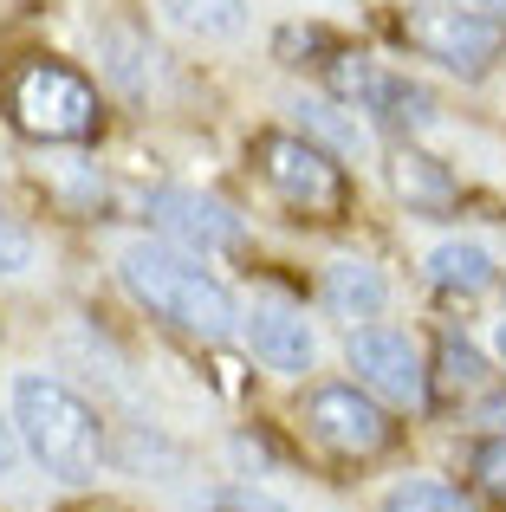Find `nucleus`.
Wrapping results in <instances>:
<instances>
[{
	"label": "nucleus",
	"mask_w": 506,
	"mask_h": 512,
	"mask_svg": "<svg viewBox=\"0 0 506 512\" xmlns=\"http://www.w3.org/2000/svg\"><path fill=\"white\" fill-rule=\"evenodd\" d=\"M117 279H124L130 299L150 318H163L169 331H189V338H208V344L241 331L234 292L221 286L195 253L169 247V240H130V247L117 253Z\"/></svg>",
	"instance_id": "nucleus-1"
},
{
	"label": "nucleus",
	"mask_w": 506,
	"mask_h": 512,
	"mask_svg": "<svg viewBox=\"0 0 506 512\" xmlns=\"http://www.w3.org/2000/svg\"><path fill=\"white\" fill-rule=\"evenodd\" d=\"M13 428H20L26 454L59 480H91L104 461V422L78 389H65L59 376L26 370L13 376Z\"/></svg>",
	"instance_id": "nucleus-2"
},
{
	"label": "nucleus",
	"mask_w": 506,
	"mask_h": 512,
	"mask_svg": "<svg viewBox=\"0 0 506 512\" xmlns=\"http://www.w3.org/2000/svg\"><path fill=\"white\" fill-rule=\"evenodd\" d=\"M7 111L33 143H91L104 130L98 85H91L85 72H72V65H59V59H26L20 72H13Z\"/></svg>",
	"instance_id": "nucleus-3"
},
{
	"label": "nucleus",
	"mask_w": 506,
	"mask_h": 512,
	"mask_svg": "<svg viewBox=\"0 0 506 512\" xmlns=\"http://www.w3.org/2000/svg\"><path fill=\"white\" fill-rule=\"evenodd\" d=\"M247 156L260 169V182L292 214H305V221H344L351 214V175H344V163L331 150H318L312 137H299V130H260Z\"/></svg>",
	"instance_id": "nucleus-4"
},
{
	"label": "nucleus",
	"mask_w": 506,
	"mask_h": 512,
	"mask_svg": "<svg viewBox=\"0 0 506 512\" xmlns=\"http://www.w3.org/2000/svg\"><path fill=\"white\" fill-rule=\"evenodd\" d=\"M396 39L455 78H487L506 52V26L481 7H461V0H409L396 13Z\"/></svg>",
	"instance_id": "nucleus-5"
},
{
	"label": "nucleus",
	"mask_w": 506,
	"mask_h": 512,
	"mask_svg": "<svg viewBox=\"0 0 506 512\" xmlns=\"http://www.w3.org/2000/svg\"><path fill=\"white\" fill-rule=\"evenodd\" d=\"M318 72H325L331 98H338L344 111H364L377 130L409 137V130H429L435 124V91H422L416 78H403V72H390L383 59H364V52L338 46Z\"/></svg>",
	"instance_id": "nucleus-6"
},
{
	"label": "nucleus",
	"mask_w": 506,
	"mask_h": 512,
	"mask_svg": "<svg viewBox=\"0 0 506 512\" xmlns=\"http://www.w3.org/2000/svg\"><path fill=\"white\" fill-rule=\"evenodd\" d=\"M305 428L344 461H370V454H383L396 441V422L383 415V402L357 383H318L305 396Z\"/></svg>",
	"instance_id": "nucleus-7"
},
{
	"label": "nucleus",
	"mask_w": 506,
	"mask_h": 512,
	"mask_svg": "<svg viewBox=\"0 0 506 512\" xmlns=\"http://www.w3.org/2000/svg\"><path fill=\"white\" fill-rule=\"evenodd\" d=\"M357 370V389H370L377 402H396V409H429V363L409 331H390V325H364L351 331L344 344Z\"/></svg>",
	"instance_id": "nucleus-8"
},
{
	"label": "nucleus",
	"mask_w": 506,
	"mask_h": 512,
	"mask_svg": "<svg viewBox=\"0 0 506 512\" xmlns=\"http://www.w3.org/2000/svg\"><path fill=\"white\" fill-rule=\"evenodd\" d=\"M143 214H150V227L169 240V247H182V253H234L247 240V227H241V214L228 208V201H215V195H202V188H156L150 201H143Z\"/></svg>",
	"instance_id": "nucleus-9"
},
{
	"label": "nucleus",
	"mask_w": 506,
	"mask_h": 512,
	"mask_svg": "<svg viewBox=\"0 0 506 512\" xmlns=\"http://www.w3.org/2000/svg\"><path fill=\"white\" fill-rule=\"evenodd\" d=\"M241 331H247L253 357H260L266 370H279V376H305L312 357H318L312 325H305V312H292V305H266L260 299L253 312H241Z\"/></svg>",
	"instance_id": "nucleus-10"
},
{
	"label": "nucleus",
	"mask_w": 506,
	"mask_h": 512,
	"mask_svg": "<svg viewBox=\"0 0 506 512\" xmlns=\"http://www.w3.org/2000/svg\"><path fill=\"white\" fill-rule=\"evenodd\" d=\"M390 188H396V201H409L416 214H448V208L461 201L455 169H448L442 156L416 150V143H396V156H390Z\"/></svg>",
	"instance_id": "nucleus-11"
},
{
	"label": "nucleus",
	"mask_w": 506,
	"mask_h": 512,
	"mask_svg": "<svg viewBox=\"0 0 506 512\" xmlns=\"http://www.w3.org/2000/svg\"><path fill=\"white\" fill-rule=\"evenodd\" d=\"M318 305L338 318H377L390 305V286L370 260H331L325 279H318Z\"/></svg>",
	"instance_id": "nucleus-12"
},
{
	"label": "nucleus",
	"mask_w": 506,
	"mask_h": 512,
	"mask_svg": "<svg viewBox=\"0 0 506 512\" xmlns=\"http://www.w3.org/2000/svg\"><path fill=\"white\" fill-rule=\"evenodd\" d=\"M500 279L494 253L481 247V240H442V247L429 253V286L435 292H461V299H474V292H487Z\"/></svg>",
	"instance_id": "nucleus-13"
},
{
	"label": "nucleus",
	"mask_w": 506,
	"mask_h": 512,
	"mask_svg": "<svg viewBox=\"0 0 506 512\" xmlns=\"http://www.w3.org/2000/svg\"><path fill=\"white\" fill-rule=\"evenodd\" d=\"M487 389V357L474 350L468 338H455L448 331L442 344H435V370H429V402H468V396H481Z\"/></svg>",
	"instance_id": "nucleus-14"
},
{
	"label": "nucleus",
	"mask_w": 506,
	"mask_h": 512,
	"mask_svg": "<svg viewBox=\"0 0 506 512\" xmlns=\"http://www.w3.org/2000/svg\"><path fill=\"white\" fill-rule=\"evenodd\" d=\"M98 65L124 98H143V85H150V72H156V46L137 33V26H104L98 33Z\"/></svg>",
	"instance_id": "nucleus-15"
},
{
	"label": "nucleus",
	"mask_w": 506,
	"mask_h": 512,
	"mask_svg": "<svg viewBox=\"0 0 506 512\" xmlns=\"http://www.w3.org/2000/svg\"><path fill=\"white\" fill-rule=\"evenodd\" d=\"M292 111H299V137H312L318 150H331L338 163H344V156H364V124H357V117H344V104L299 98Z\"/></svg>",
	"instance_id": "nucleus-16"
},
{
	"label": "nucleus",
	"mask_w": 506,
	"mask_h": 512,
	"mask_svg": "<svg viewBox=\"0 0 506 512\" xmlns=\"http://www.w3.org/2000/svg\"><path fill=\"white\" fill-rule=\"evenodd\" d=\"M163 13L202 39H234L247 26V0H163Z\"/></svg>",
	"instance_id": "nucleus-17"
},
{
	"label": "nucleus",
	"mask_w": 506,
	"mask_h": 512,
	"mask_svg": "<svg viewBox=\"0 0 506 512\" xmlns=\"http://www.w3.org/2000/svg\"><path fill=\"white\" fill-rule=\"evenodd\" d=\"M383 512H474V506L448 480H403V487L383 493Z\"/></svg>",
	"instance_id": "nucleus-18"
},
{
	"label": "nucleus",
	"mask_w": 506,
	"mask_h": 512,
	"mask_svg": "<svg viewBox=\"0 0 506 512\" xmlns=\"http://www.w3.org/2000/svg\"><path fill=\"white\" fill-rule=\"evenodd\" d=\"M33 260H39V240H33V227H26L20 214H7V208H0V279H20Z\"/></svg>",
	"instance_id": "nucleus-19"
},
{
	"label": "nucleus",
	"mask_w": 506,
	"mask_h": 512,
	"mask_svg": "<svg viewBox=\"0 0 506 512\" xmlns=\"http://www.w3.org/2000/svg\"><path fill=\"white\" fill-rule=\"evenodd\" d=\"M468 467H474V487L487 493V500L506 506V435H487L468 448Z\"/></svg>",
	"instance_id": "nucleus-20"
},
{
	"label": "nucleus",
	"mask_w": 506,
	"mask_h": 512,
	"mask_svg": "<svg viewBox=\"0 0 506 512\" xmlns=\"http://www.w3.org/2000/svg\"><path fill=\"white\" fill-rule=\"evenodd\" d=\"M195 512H292V506L273 500V493H253V487H221V493H208Z\"/></svg>",
	"instance_id": "nucleus-21"
},
{
	"label": "nucleus",
	"mask_w": 506,
	"mask_h": 512,
	"mask_svg": "<svg viewBox=\"0 0 506 512\" xmlns=\"http://www.w3.org/2000/svg\"><path fill=\"white\" fill-rule=\"evenodd\" d=\"M13 467H20V428H13L7 415H0V480H7Z\"/></svg>",
	"instance_id": "nucleus-22"
},
{
	"label": "nucleus",
	"mask_w": 506,
	"mask_h": 512,
	"mask_svg": "<svg viewBox=\"0 0 506 512\" xmlns=\"http://www.w3.org/2000/svg\"><path fill=\"white\" fill-rule=\"evenodd\" d=\"M468 7H481V13H494V20L506 26V0H468Z\"/></svg>",
	"instance_id": "nucleus-23"
},
{
	"label": "nucleus",
	"mask_w": 506,
	"mask_h": 512,
	"mask_svg": "<svg viewBox=\"0 0 506 512\" xmlns=\"http://www.w3.org/2000/svg\"><path fill=\"white\" fill-rule=\"evenodd\" d=\"M494 350H500V363H506V318H500V331H494Z\"/></svg>",
	"instance_id": "nucleus-24"
},
{
	"label": "nucleus",
	"mask_w": 506,
	"mask_h": 512,
	"mask_svg": "<svg viewBox=\"0 0 506 512\" xmlns=\"http://www.w3.org/2000/svg\"><path fill=\"white\" fill-rule=\"evenodd\" d=\"M487 415H494V422H500V435H506V402H494V409H487Z\"/></svg>",
	"instance_id": "nucleus-25"
}]
</instances>
